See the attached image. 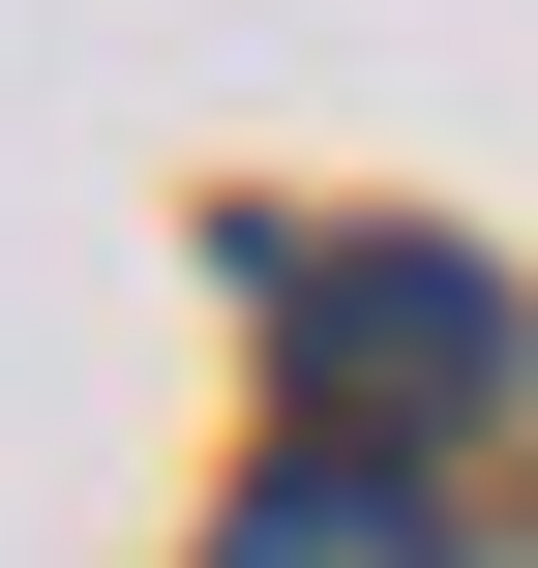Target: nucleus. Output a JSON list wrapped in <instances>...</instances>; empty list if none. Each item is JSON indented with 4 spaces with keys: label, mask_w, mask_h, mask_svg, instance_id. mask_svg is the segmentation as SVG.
<instances>
[{
    "label": "nucleus",
    "mask_w": 538,
    "mask_h": 568,
    "mask_svg": "<svg viewBox=\"0 0 538 568\" xmlns=\"http://www.w3.org/2000/svg\"><path fill=\"white\" fill-rule=\"evenodd\" d=\"M270 359H300V449H449L479 389H509V300H479V240H300V300H270Z\"/></svg>",
    "instance_id": "obj_1"
},
{
    "label": "nucleus",
    "mask_w": 538,
    "mask_h": 568,
    "mask_svg": "<svg viewBox=\"0 0 538 568\" xmlns=\"http://www.w3.org/2000/svg\"><path fill=\"white\" fill-rule=\"evenodd\" d=\"M210 568H449V539H419V479H359V449H270Z\"/></svg>",
    "instance_id": "obj_2"
}]
</instances>
